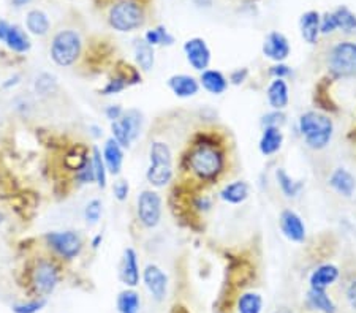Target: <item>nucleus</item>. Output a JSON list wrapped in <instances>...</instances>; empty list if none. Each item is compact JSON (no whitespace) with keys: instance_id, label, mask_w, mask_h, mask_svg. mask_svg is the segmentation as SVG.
Listing matches in <instances>:
<instances>
[{"instance_id":"nucleus-1","label":"nucleus","mask_w":356,"mask_h":313,"mask_svg":"<svg viewBox=\"0 0 356 313\" xmlns=\"http://www.w3.org/2000/svg\"><path fill=\"white\" fill-rule=\"evenodd\" d=\"M230 164L228 135L216 127L195 130L179 157V180L207 190L227 178Z\"/></svg>"},{"instance_id":"nucleus-2","label":"nucleus","mask_w":356,"mask_h":313,"mask_svg":"<svg viewBox=\"0 0 356 313\" xmlns=\"http://www.w3.org/2000/svg\"><path fill=\"white\" fill-rule=\"evenodd\" d=\"M298 133L307 149L315 152L325 151L334 136V122L330 114L310 110L298 117Z\"/></svg>"},{"instance_id":"nucleus-3","label":"nucleus","mask_w":356,"mask_h":313,"mask_svg":"<svg viewBox=\"0 0 356 313\" xmlns=\"http://www.w3.org/2000/svg\"><path fill=\"white\" fill-rule=\"evenodd\" d=\"M326 76L332 81L356 78V42L341 40L332 43L325 54Z\"/></svg>"},{"instance_id":"nucleus-4","label":"nucleus","mask_w":356,"mask_h":313,"mask_svg":"<svg viewBox=\"0 0 356 313\" xmlns=\"http://www.w3.org/2000/svg\"><path fill=\"white\" fill-rule=\"evenodd\" d=\"M106 19L116 32L130 33L139 31L146 22V5L141 0H116L111 3Z\"/></svg>"},{"instance_id":"nucleus-5","label":"nucleus","mask_w":356,"mask_h":313,"mask_svg":"<svg viewBox=\"0 0 356 313\" xmlns=\"http://www.w3.org/2000/svg\"><path fill=\"white\" fill-rule=\"evenodd\" d=\"M83 54V38L73 28H62L51 40L49 56L56 65L73 67Z\"/></svg>"},{"instance_id":"nucleus-6","label":"nucleus","mask_w":356,"mask_h":313,"mask_svg":"<svg viewBox=\"0 0 356 313\" xmlns=\"http://www.w3.org/2000/svg\"><path fill=\"white\" fill-rule=\"evenodd\" d=\"M143 124V112L137 108H130L124 111L119 121L111 122V138H115L124 149H130L133 142L139 138Z\"/></svg>"},{"instance_id":"nucleus-7","label":"nucleus","mask_w":356,"mask_h":313,"mask_svg":"<svg viewBox=\"0 0 356 313\" xmlns=\"http://www.w3.org/2000/svg\"><path fill=\"white\" fill-rule=\"evenodd\" d=\"M44 242L62 260L71 261L81 255L84 248V239L78 231H49L44 235Z\"/></svg>"},{"instance_id":"nucleus-8","label":"nucleus","mask_w":356,"mask_h":313,"mask_svg":"<svg viewBox=\"0 0 356 313\" xmlns=\"http://www.w3.org/2000/svg\"><path fill=\"white\" fill-rule=\"evenodd\" d=\"M163 198L157 190H143L137 198V220L144 230H154L162 221Z\"/></svg>"},{"instance_id":"nucleus-9","label":"nucleus","mask_w":356,"mask_h":313,"mask_svg":"<svg viewBox=\"0 0 356 313\" xmlns=\"http://www.w3.org/2000/svg\"><path fill=\"white\" fill-rule=\"evenodd\" d=\"M60 282V271L54 260H38L32 269V287L40 298H48L54 293Z\"/></svg>"},{"instance_id":"nucleus-10","label":"nucleus","mask_w":356,"mask_h":313,"mask_svg":"<svg viewBox=\"0 0 356 313\" xmlns=\"http://www.w3.org/2000/svg\"><path fill=\"white\" fill-rule=\"evenodd\" d=\"M227 285L231 288H244L248 282L253 280L255 276V266L248 258L242 255L230 253L227 258Z\"/></svg>"},{"instance_id":"nucleus-11","label":"nucleus","mask_w":356,"mask_h":313,"mask_svg":"<svg viewBox=\"0 0 356 313\" xmlns=\"http://www.w3.org/2000/svg\"><path fill=\"white\" fill-rule=\"evenodd\" d=\"M279 228L287 241L301 246L307 241V226L296 210L282 209L279 214Z\"/></svg>"},{"instance_id":"nucleus-12","label":"nucleus","mask_w":356,"mask_h":313,"mask_svg":"<svg viewBox=\"0 0 356 313\" xmlns=\"http://www.w3.org/2000/svg\"><path fill=\"white\" fill-rule=\"evenodd\" d=\"M183 51H184L185 60H187V64L194 68L195 71L201 73L211 65L212 53H211V48L207 46L205 38L201 37L189 38L187 42L184 43Z\"/></svg>"},{"instance_id":"nucleus-13","label":"nucleus","mask_w":356,"mask_h":313,"mask_svg":"<svg viewBox=\"0 0 356 313\" xmlns=\"http://www.w3.org/2000/svg\"><path fill=\"white\" fill-rule=\"evenodd\" d=\"M141 278H143L146 289H148L151 298L154 299L155 303H163V301L167 299L168 276L160 266H157L154 263L148 264L144 267L143 274H141Z\"/></svg>"},{"instance_id":"nucleus-14","label":"nucleus","mask_w":356,"mask_h":313,"mask_svg":"<svg viewBox=\"0 0 356 313\" xmlns=\"http://www.w3.org/2000/svg\"><path fill=\"white\" fill-rule=\"evenodd\" d=\"M0 42L16 54H26L32 48L31 38L19 26L0 19Z\"/></svg>"},{"instance_id":"nucleus-15","label":"nucleus","mask_w":356,"mask_h":313,"mask_svg":"<svg viewBox=\"0 0 356 313\" xmlns=\"http://www.w3.org/2000/svg\"><path fill=\"white\" fill-rule=\"evenodd\" d=\"M262 53L264 59L273 62V64H279V62H287L288 57L291 54V46L288 38L279 31L269 32L264 37V42L262 44Z\"/></svg>"},{"instance_id":"nucleus-16","label":"nucleus","mask_w":356,"mask_h":313,"mask_svg":"<svg viewBox=\"0 0 356 313\" xmlns=\"http://www.w3.org/2000/svg\"><path fill=\"white\" fill-rule=\"evenodd\" d=\"M119 278L127 288H137L141 280V271L138 263V253L133 247H127L122 253L121 266H119Z\"/></svg>"},{"instance_id":"nucleus-17","label":"nucleus","mask_w":356,"mask_h":313,"mask_svg":"<svg viewBox=\"0 0 356 313\" xmlns=\"http://www.w3.org/2000/svg\"><path fill=\"white\" fill-rule=\"evenodd\" d=\"M168 89L171 90L174 96H178L180 100L194 99L198 94H200V81L198 78L187 75V73H176V75H171L167 79Z\"/></svg>"},{"instance_id":"nucleus-18","label":"nucleus","mask_w":356,"mask_h":313,"mask_svg":"<svg viewBox=\"0 0 356 313\" xmlns=\"http://www.w3.org/2000/svg\"><path fill=\"white\" fill-rule=\"evenodd\" d=\"M341 277V269L332 263H321L310 272L309 276V288L319 289V291H326L328 288L332 287Z\"/></svg>"},{"instance_id":"nucleus-19","label":"nucleus","mask_w":356,"mask_h":313,"mask_svg":"<svg viewBox=\"0 0 356 313\" xmlns=\"http://www.w3.org/2000/svg\"><path fill=\"white\" fill-rule=\"evenodd\" d=\"M334 84V81L330 76H323L320 79V81H316L315 84V89H314V96H312V101L315 108L321 112H326V114H331L332 112H337L339 108L337 103L332 99L331 95V85Z\"/></svg>"},{"instance_id":"nucleus-20","label":"nucleus","mask_w":356,"mask_h":313,"mask_svg":"<svg viewBox=\"0 0 356 313\" xmlns=\"http://www.w3.org/2000/svg\"><path fill=\"white\" fill-rule=\"evenodd\" d=\"M252 187L244 179H236L231 180L228 184H225L219 192V198L223 203L230 204V206H241L244 204L248 196H251Z\"/></svg>"},{"instance_id":"nucleus-21","label":"nucleus","mask_w":356,"mask_h":313,"mask_svg":"<svg viewBox=\"0 0 356 313\" xmlns=\"http://www.w3.org/2000/svg\"><path fill=\"white\" fill-rule=\"evenodd\" d=\"M320 19L321 13L316 10H307L304 11L299 18V32H301V38L304 43H307L309 46H315L320 42Z\"/></svg>"},{"instance_id":"nucleus-22","label":"nucleus","mask_w":356,"mask_h":313,"mask_svg":"<svg viewBox=\"0 0 356 313\" xmlns=\"http://www.w3.org/2000/svg\"><path fill=\"white\" fill-rule=\"evenodd\" d=\"M266 100L271 110H287L290 103V85L287 79H271L266 87Z\"/></svg>"},{"instance_id":"nucleus-23","label":"nucleus","mask_w":356,"mask_h":313,"mask_svg":"<svg viewBox=\"0 0 356 313\" xmlns=\"http://www.w3.org/2000/svg\"><path fill=\"white\" fill-rule=\"evenodd\" d=\"M285 136L282 128L277 127H266L262 128V135L258 139V151L263 157H274L284 147Z\"/></svg>"},{"instance_id":"nucleus-24","label":"nucleus","mask_w":356,"mask_h":313,"mask_svg":"<svg viewBox=\"0 0 356 313\" xmlns=\"http://www.w3.org/2000/svg\"><path fill=\"white\" fill-rule=\"evenodd\" d=\"M198 81H200V85L207 94L216 96L223 95L230 87L227 75H225L223 71L217 70V68H206L205 71L200 73Z\"/></svg>"},{"instance_id":"nucleus-25","label":"nucleus","mask_w":356,"mask_h":313,"mask_svg":"<svg viewBox=\"0 0 356 313\" xmlns=\"http://www.w3.org/2000/svg\"><path fill=\"white\" fill-rule=\"evenodd\" d=\"M328 187H331L337 195L344 198H352L356 190L355 176L346 168H334L328 178Z\"/></svg>"},{"instance_id":"nucleus-26","label":"nucleus","mask_w":356,"mask_h":313,"mask_svg":"<svg viewBox=\"0 0 356 313\" xmlns=\"http://www.w3.org/2000/svg\"><path fill=\"white\" fill-rule=\"evenodd\" d=\"M101 155H103V162L106 164V169H108V174L116 178V176L122 173L124 147L115 138H108L105 141Z\"/></svg>"},{"instance_id":"nucleus-27","label":"nucleus","mask_w":356,"mask_h":313,"mask_svg":"<svg viewBox=\"0 0 356 313\" xmlns=\"http://www.w3.org/2000/svg\"><path fill=\"white\" fill-rule=\"evenodd\" d=\"M149 167H174V153L167 141L155 139L149 144Z\"/></svg>"},{"instance_id":"nucleus-28","label":"nucleus","mask_w":356,"mask_h":313,"mask_svg":"<svg viewBox=\"0 0 356 313\" xmlns=\"http://www.w3.org/2000/svg\"><path fill=\"white\" fill-rule=\"evenodd\" d=\"M133 54H135V62H137V67L141 71L149 73L151 70H154L155 48L151 46V44L146 42L144 38L135 40Z\"/></svg>"},{"instance_id":"nucleus-29","label":"nucleus","mask_w":356,"mask_h":313,"mask_svg":"<svg viewBox=\"0 0 356 313\" xmlns=\"http://www.w3.org/2000/svg\"><path fill=\"white\" fill-rule=\"evenodd\" d=\"M274 176H276V182H277V185H279L282 195L288 199L298 198L303 193L304 187H306L304 180L295 179L293 176L287 173L285 168H277Z\"/></svg>"},{"instance_id":"nucleus-30","label":"nucleus","mask_w":356,"mask_h":313,"mask_svg":"<svg viewBox=\"0 0 356 313\" xmlns=\"http://www.w3.org/2000/svg\"><path fill=\"white\" fill-rule=\"evenodd\" d=\"M176 178L174 167H149L146 169V180L154 189H165Z\"/></svg>"},{"instance_id":"nucleus-31","label":"nucleus","mask_w":356,"mask_h":313,"mask_svg":"<svg viewBox=\"0 0 356 313\" xmlns=\"http://www.w3.org/2000/svg\"><path fill=\"white\" fill-rule=\"evenodd\" d=\"M306 304L312 310L320 313H337V305L330 294L326 291H319V289H307Z\"/></svg>"},{"instance_id":"nucleus-32","label":"nucleus","mask_w":356,"mask_h":313,"mask_svg":"<svg viewBox=\"0 0 356 313\" xmlns=\"http://www.w3.org/2000/svg\"><path fill=\"white\" fill-rule=\"evenodd\" d=\"M89 160H90L89 147L86 144H83V142H78V144L73 146L71 149L65 153L64 164L67 169L76 173V171L81 169Z\"/></svg>"},{"instance_id":"nucleus-33","label":"nucleus","mask_w":356,"mask_h":313,"mask_svg":"<svg viewBox=\"0 0 356 313\" xmlns=\"http://www.w3.org/2000/svg\"><path fill=\"white\" fill-rule=\"evenodd\" d=\"M237 313H262L263 312V296L257 291H242L236 298Z\"/></svg>"},{"instance_id":"nucleus-34","label":"nucleus","mask_w":356,"mask_h":313,"mask_svg":"<svg viewBox=\"0 0 356 313\" xmlns=\"http://www.w3.org/2000/svg\"><path fill=\"white\" fill-rule=\"evenodd\" d=\"M26 27L32 35L35 37H44L48 35L49 28H51V22L48 15L42 10H31L26 16Z\"/></svg>"},{"instance_id":"nucleus-35","label":"nucleus","mask_w":356,"mask_h":313,"mask_svg":"<svg viewBox=\"0 0 356 313\" xmlns=\"http://www.w3.org/2000/svg\"><path fill=\"white\" fill-rule=\"evenodd\" d=\"M116 307L119 313H139L141 310V298L135 291V288H127L119 293L116 299Z\"/></svg>"},{"instance_id":"nucleus-36","label":"nucleus","mask_w":356,"mask_h":313,"mask_svg":"<svg viewBox=\"0 0 356 313\" xmlns=\"http://www.w3.org/2000/svg\"><path fill=\"white\" fill-rule=\"evenodd\" d=\"M337 21V31L346 33V35H353L356 33V15L346 5H341L336 10H332Z\"/></svg>"},{"instance_id":"nucleus-37","label":"nucleus","mask_w":356,"mask_h":313,"mask_svg":"<svg viewBox=\"0 0 356 313\" xmlns=\"http://www.w3.org/2000/svg\"><path fill=\"white\" fill-rule=\"evenodd\" d=\"M90 162H92L95 174V184H97L100 189H106V184H108V169H106L103 155H101V151L97 146H94L92 149H90Z\"/></svg>"},{"instance_id":"nucleus-38","label":"nucleus","mask_w":356,"mask_h":313,"mask_svg":"<svg viewBox=\"0 0 356 313\" xmlns=\"http://www.w3.org/2000/svg\"><path fill=\"white\" fill-rule=\"evenodd\" d=\"M115 73L127 83L128 87L143 83V71H141L138 67L128 64V62H126V60H119L117 62L116 68H115Z\"/></svg>"},{"instance_id":"nucleus-39","label":"nucleus","mask_w":356,"mask_h":313,"mask_svg":"<svg viewBox=\"0 0 356 313\" xmlns=\"http://www.w3.org/2000/svg\"><path fill=\"white\" fill-rule=\"evenodd\" d=\"M146 42H148L151 46H173L174 42V37L171 33L168 32V28L165 26H157L154 28H149L148 32L144 33L143 37Z\"/></svg>"},{"instance_id":"nucleus-40","label":"nucleus","mask_w":356,"mask_h":313,"mask_svg":"<svg viewBox=\"0 0 356 313\" xmlns=\"http://www.w3.org/2000/svg\"><path fill=\"white\" fill-rule=\"evenodd\" d=\"M59 84L58 79H56L54 75L51 73H40V75L35 78L33 81V90L38 96H51L53 94L58 92Z\"/></svg>"},{"instance_id":"nucleus-41","label":"nucleus","mask_w":356,"mask_h":313,"mask_svg":"<svg viewBox=\"0 0 356 313\" xmlns=\"http://www.w3.org/2000/svg\"><path fill=\"white\" fill-rule=\"evenodd\" d=\"M101 214H103V203L99 198L90 199L86 208H84V220L87 221V225H97L101 219Z\"/></svg>"},{"instance_id":"nucleus-42","label":"nucleus","mask_w":356,"mask_h":313,"mask_svg":"<svg viewBox=\"0 0 356 313\" xmlns=\"http://www.w3.org/2000/svg\"><path fill=\"white\" fill-rule=\"evenodd\" d=\"M285 124H287L285 111L271 110L269 112L263 114L262 119H260V125H262V128H266V127H277V128H282V127H284Z\"/></svg>"},{"instance_id":"nucleus-43","label":"nucleus","mask_w":356,"mask_h":313,"mask_svg":"<svg viewBox=\"0 0 356 313\" xmlns=\"http://www.w3.org/2000/svg\"><path fill=\"white\" fill-rule=\"evenodd\" d=\"M126 89H128V85H127V83L124 81V79L119 76V75H116L115 73V76H111L110 78V81L106 83L103 87L100 89V94L101 95H105V96H110V95H117V94H121V92H124V90Z\"/></svg>"},{"instance_id":"nucleus-44","label":"nucleus","mask_w":356,"mask_h":313,"mask_svg":"<svg viewBox=\"0 0 356 313\" xmlns=\"http://www.w3.org/2000/svg\"><path fill=\"white\" fill-rule=\"evenodd\" d=\"M46 298H38L29 301V303H19L11 305V310L13 313H38L40 310H43V307L46 305Z\"/></svg>"},{"instance_id":"nucleus-45","label":"nucleus","mask_w":356,"mask_h":313,"mask_svg":"<svg viewBox=\"0 0 356 313\" xmlns=\"http://www.w3.org/2000/svg\"><path fill=\"white\" fill-rule=\"evenodd\" d=\"M334 32H337L336 16L332 11H326V13L321 15V19H320V33L323 37H328V35H332Z\"/></svg>"},{"instance_id":"nucleus-46","label":"nucleus","mask_w":356,"mask_h":313,"mask_svg":"<svg viewBox=\"0 0 356 313\" xmlns=\"http://www.w3.org/2000/svg\"><path fill=\"white\" fill-rule=\"evenodd\" d=\"M293 75V68L285 64V62H279V64H273L268 68V76L271 79H288Z\"/></svg>"},{"instance_id":"nucleus-47","label":"nucleus","mask_w":356,"mask_h":313,"mask_svg":"<svg viewBox=\"0 0 356 313\" xmlns=\"http://www.w3.org/2000/svg\"><path fill=\"white\" fill-rule=\"evenodd\" d=\"M75 180L79 185H89V184H95V174H94V168H92V162H87L84 167L76 171L75 173Z\"/></svg>"},{"instance_id":"nucleus-48","label":"nucleus","mask_w":356,"mask_h":313,"mask_svg":"<svg viewBox=\"0 0 356 313\" xmlns=\"http://www.w3.org/2000/svg\"><path fill=\"white\" fill-rule=\"evenodd\" d=\"M248 76H251V70H248L247 67H237L235 70L230 71V75L227 78L230 85H242L247 81Z\"/></svg>"},{"instance_id":"nucleus-49","label":"nucleus","mask_w":356,"mask_h":313,"mask_svg":"<svg viewBox=\"0 0 356 313\" xmlns=\"http://www.w3.org/2000/svg\"><path fill=\"white\" fill-rule=\"evenodd\" d=\"M112 195H115V198L117 199L119 203L127 201V198L130 195V184H128V180H126V179L116 180L115 185H112Z\"/></svg>"},{"instance_id":"nucleus-50","label":"nucleus","mask_w":356,"mask_h":313,"mask_svg":"<svg viewBox=\"0 0 356 313\" xmlns=\"http://www.w3.org/2000/svg\"><path fill=\"white\" fill-rule=\"evenodd\" d=\"M346 301L348 307L356 312V277L352 278L346 287Z\"/></svg>"},{"instance_id":"nucleus-51","label":"nucleus","mask_w":356,"mask_h":313,"mask_svg":"<svg viewBox=\"0 0 356 313\" xmlns=\"http://www.w3.org/2000/svg\"><path fill=\"white\" fill-rule=\"evenodd\" d=\"M124 108L119 105V103H115V105H108L105 108V117L108 119L110 122H115V121H119V119L122 117L124 114Z\"/></svg>"},{"instance_id":"nucleus-52","label":"nucleus","mask_w":356,"mask_h":313,"mask_svg":"<svg viewBox=\"0 0 356 313\" xmlns=\"http://www.w3.org/2000/svg\"><path fill=\"white\" fill-rule=\"evenodd\" d=\"M19 83H21V76L19 75H15V76L8 78L7 81L2 84V87L3 89H11V87H15V85H18Z\"/></svg>"},{"instance_id":"nucleus-53","label":"nucleus","mask_w":356,"mask_h":313,"mask_svg":"<svg viewBox=\"0 0 356 313\" xmlns=\"http://www.w3.org/2000/svg\"><path fill=\"white\" fill-rule=\"evenodd\" d=\"M89 130H90V135H92L95 139H99L103 136V130H101V127H99V125H90Z\"/></svg>"},{"instance_id":"nucleus-54","label":"nucleus","mask_w":356,"mask_h":313,"mask_svg":"<svg viewBox=\"0 0 356 313\" xmlns=\"http://www.w3.org/2000/svg\"><path fill=\"white\" fill-rule=\"evenodd\" d=\"M101 242H103V235H97V236H95V237L92 239V242H90V246H92L94 250H97V248L101 246Z\"/></svg>"},{"instance_id":"nucleus-55","label":"nucleus","mask_w":356,"mask_h":313,"mask_svg":"<svg viewBox=\"0 0 356 313\" xmlns=\"http://www.w3.org/2000/svg\"><path fill=\"white\" fill-rule=\"evenodd\" d=\"M29 2H31V0H11V5H13V7H16V8H21Z\"/></svg>"},{"instance_id":"nucleus-56","label":"nucleus","mask_w":356,"mask_h":313,"mask_svg":"<svg viewBox=\"0 0 356 313\" xmlns=\"http://www.w3.org/2000/svg\"><path fill=\"white\" fill-rule=\"evenodd\" d=\"M194 2L198 5V7H209L212 0H194Z\"/></svg>"},{"instance_id":"nucleus-57","label":"nucleus","mask_w":356,"mask_h":313,"mask_svg":"<svg viewBox=\"0 0 356 313\" xmlns=\"http://www.w3.org/2000/svg\"><path fill=\"white\" fill-rule=\"evenodd\" d=\"M274 313H288V310H277V312H274Z\"/></svg>"},{"instance_id":"nucleus-58","label":"nucleus","mask_w":356,"mask_h":313,"mask_svg":"<svg viewBox=\"0 0 356 313\" xmlns=\"http://www.w3.org/2000/svg\"><path fill=\"white\" fill-rule=\"evenodd\" d=\"M288 313H290V312H288Z\"/></svg>"}]
</instances>
